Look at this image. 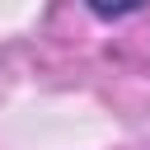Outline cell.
Listing matches in <instances>:
<instances>
[{
  "mask_svg": "<svg viewBox=\"0 0 150 150\" xmlns=\"http://www.w3.org/2000/svg\"><path fill=\"white\" fill-rule=\"evenodd\" d=\"M145 0H89V9L94 14H103V19H122V14H131V9H141Z\"/></svg>",
  "mask_w": 150,
  "mask_h": 150,
  "instance_id": "1",
  "label": "cell"
}]
</instances>
